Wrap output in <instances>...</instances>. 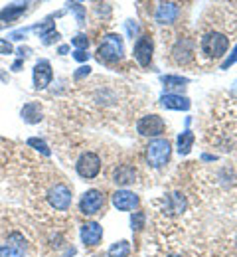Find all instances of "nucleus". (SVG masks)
I'll list each match as a JSON object with an SVG mask.
<instances>
[{"mask_svg": "<svg viewBox=\"0 0 237 257\" xmlns=\"http://www.w3.org/2000/svg\"><path fill=\"white\" fill-rule=\"evenodd\" d=\"M160 103L162 107L172 109V111H188L190 109V99L184 95H178V93H166V95L160 97Z\"/></svg>", "mask_w": 237, "mask_h": 257, "instance_id": "obj_16", "label": "nucleus"}, {"mask_svg": "<svg viewBox=\"0 0 237 257\" xmlns=\"http://www.w3.org/2000/svg\"><path fill=\"white\" fill-rule=\"evenodd\" d=\"M20 115H22V119L26 121V123H30V125H34V123H40L42 121V107H40V103H26L24 107H22V111H20Z\"/></svg>", "mask_w": 237, "mask_h": 257, "instance_id": "obj_17", "label": "nucleus"}, {"mask_svg": "<svg viewBox=\"0 0 237 257\" xmlns=\"http://www.w3.org/2000/svg\"><path fill=\"white\" fill-rule=\"evenodd\" d=\"M54 77V71H52V65L48 60H40L34 65V87L36 89H46L50 85Z\"/></svg>", "mask_w": 237, "mask_h": 257, "instance_id": "obj_12", "label": "nucleus"}, {"mask_svg": "<svg viewBox=\"0 0 237 257\" xmlns=\"http://www.w3.org/2000/svg\"><path fill=\"white\" fill-rule=\"evenodd\" d=\"M28 147H34L36 151H40L42 155H46V157H50L52 155V151H50V147L42 141V139H36V137H32V139H28Z\"/></svg>", "mask_w": 237, "mask_h": 257, "instance_id": "obj_24", "label": "nucleus"}, {"mask_svg": "<svg viewBox=\"0 0 237 257\" xmlns=\"http://www.w3.org/2000/svg\"><path fill=\"white\" fill-rule=\"evenodd\" d=\"M73 58H75L77 62H85V60L89 58V54H85V50H77V52L73 54Z\"/></svg>", "mask_w": 237, "mask_h": 257, "instance_id": "obj_32", "label": "nucleus"}, {"mask_svg": "<svg viewBox=\"0 0 237 257\" xmlns=\"http://www.w3.org/2000/svg\"><path fill=\"white\" fill-rule=\"evenodd\" d=\"M48 200H50L52 208H56V210H68L69 206H71V200H73L71 188H69L68 184H56L48 192Z\"/></svg>", "mask_w": 237, "mask_h": 257, "instance_id": "obj_7", "label": "nucleus"}, {"mask_svg": "<svg viewBox=\"0 0 237 257\" xmlns=\"http://www.w3.org/2000/svg\"><path fill=\"white\" fill-rule=\"evenodd\" d=\"M235 62H237V46H235V48H233V52L229 54V58H227V60H225V62L221 64V69H227L229 65H233V64H235Z\"/></svg>", "mask_w": 237, "mask_h": 257, "instance_id": "obj_28", "label": "nucleus"}, {"mask_svg": "<svg viewBox=\"0 0 237 257\" xmlns=\"http://www.w3.org/2000/svg\"><path fill=\"white\" fill-rule=\"evenodd\" d=\"M22 12H26V4H12V6H8V8H4V10L0 12V20L12 22V20H16Z\"/></svg>", "mask_w": 237, "mask_h": 257, "instance_id": "obj_23", "label": "nucleus"}, {"mask_svg": "<svg viewBox=\"0 0 237 257\" xmlns=\"http://www.w3.org/2000/svg\"><path fill=\"white\" fill-rule=\"evenodd\" d=\"M89 73H91V67H89V65H81V67L73 73V77H75V79H81V77H85V75H89Z\"/></svg>", "mask_w": 237, "mask_h": 257, "instance_id": "obj_29", "label": "nucleus"}, {"mask_svg": "<svg viewBox=\"0 0 237 257\" xmlns=\"http://www.w3.org/2000/svg\"><path fill=\"white\" fill-rule=\"evenodd\" d=\"M194 141H196L194 133H192V131H184V133L178 137V153L186 157V155L192 151V147H194Z\"/></svg>", "mask_w": 237, "mask_h": 257, "instance_id": "obj_19", "label": "nucleus"}, {"mask_svg": "<svg viewBox=\"0 0 237 257\" xmlns=\"http://www.w3.org/2000/svg\"><path fill=\"white\" fill-rule=\"evenodd\" d=\"M20 67H22V60H18L16 64L12 65V69H14V71H20Z\"/></svg>", "mask_w": 237, "mask_h": 257, "instance_id": "obj_34", "label": "nucleus"}, {"mask_svg": "<svg viewBox=\"0 0 237 257\" xmlns=\"http://www.w3.org/2000/svg\"><path fill=\"white\" fill-rule=\"evenodd\" d=\"M144 222H146L144 212H135V214H133V218H131V225H133V229H136V231L144 227Z\"/></svg>", "mask_w": 237, "mask_h": 257, "instance_id": "obj_25", "label": "nucleus"}, {"mask_svg": "<svg viewBox=\"0 0 237 257\" xmlns=\"http://www.w3.org/2000/svg\"><path fill=\"white\" fill-rule=\"evenodd\" d=\"M103 206H105V194L101 190H95V188L87 190V192L81 196V200H79V212L83 216H95V214H99Z\"/></svg>", "mask_w": 237, "mask_h": 257, "instance_id": "obj_5", "label": "nucleus"}, {"mask_svg": "<svg viewBox=\"0 0 237 257\" xmlns=\"http://www.w3.org/2000/svg\"><path fill=\"white\" fill-rule=\"evenodd\" d=\"M160 81L164 83L166 89H184L188 85V79L180 77V75H162Z\"/></svg>", "mask_w": 237, "mask_h": 257, "instance_id": "obj_22", "label": "nucleus"}, {"mask_svg": "<svg viewBox=\"0 0 237 257\" xmlns=\"http://www.w3.org/2000/svg\"><path fill=\"white\" fill-rule=\"evenodd\" d=\"M0 54L6 56V54H12V44L8 40H2L0 38Z\"/></svg>", "mask_w": 237, "mask_h": 257, "instance_id": "obj_30", "label": "nucleus"}, {"mask_svg": "<svg viewBox=\"0 0 237 257\" xmlns=\"http://www.w3.org/2000/svg\"><path fill=\"white\" fill-rule=\"evenodd\" d=\"M103 239V227L97 222H87L81 225V241L89 247L97 245Z\"/></svg>", "mask_w": 237, "mask_h": 257, "instance_id": "obj_14", "label": "nucleus"}, {"mask_svg": "<svg viewBox=\"0 0 237 257\" xmlns=\"http://www.w3.org/2000/svg\"><path fill=\"white\" fill-rule=\"evenodd\" d=\"M172 58L176 64H190L192 58H194V46H192V40L190 38H180L176 42V46L172 48Z\"/></svg>", "mask_w": 237, "mask_h": 257, "instance_id": "obj_10", "label": "nucleus"}, {"mask_svg": "<svg viewBox=\"0 0 237 257\" xmlns=\"http://www.w3.org/2000/svg\"><path fill=\"white\" fill-rule=\"evenodd\" d=\"M71 44H73L77 50H87V46H89V38H87L85 34H77V36L71 40Z\"/></svg>", "mask_w": 237, "mask_h": 257, "instance_id": "obj_26", "label": "nucleus"}, {"mask_svg": "<svg viewBox=\"0 0 237 257\" xmlns=\"http://www.w3.org/2000/svg\"><path fill=\"white\" fill-rule=\"evenodd\" d=\"M36 32L40 34V38L44 40V44H52L54 40L60 38V34L56 32V28H54L52 22H48V24H44V26H36Z\"/></svg>", "mask_w": 237, "mask_h": 257, "instance_id": "obj_20", "label": "nucleus"}, {"mask_svg": "<svg viewBox=\"0 0 237 257\" xmlns=\"http://www.w3.org/2000/svg\"><path fill=\"white\" fill-rule=\"evenodd\" d=\"M75 170H77V174L81 178H87V180L95 178L101 172V159H99V155H95V153H83L79 157L77 164H75Z\"/></svg>", "mask_w": 237, "mask_h": 257, "instance_id": "obj_4", "label": "nucleus"}, {"mask_svg": "<svg viewBox=\"0 0 237 257\" xmlns=\"http://www.w3.org/2000/svg\"><path fill=\"white\" fill-rule=\"evenodd\" d=\"M166 210H168L170 214H182L186 210V198L180 192L170 194L168 198H166Z\"/></svg>", "mask_w": 237, "mask_h": 257, "instance_id": "obj_18", "label": "nucleus"}, {"mask_svg": "<svg viewBox=\"0 0 237 257\" xmlns=\"http://www.w3.org/2000/svg\"><path fill=\"white\" fill-rule=\"evenodd\" d=\"M26 239L20 233H12L4 245H0V257H24Z\"/></svg>", "mask_w": 237, "mask_h": 257, "instance_id": "obj_9", "label": "nucleus"}, {"mask_svg": "<svg viewBox=\"0 0 237 257\" xmlns=\"http://www.w3.org/2000/svg\"><path fill=\"white\" fill-rule=\"evenodd\" d=\"M131 255V243L127 239H121L109 247V257H129Z\"/></svg>", "mask_w": 237, "mask_h": 257, "instance_id": "obj_21", "label": "nucleus"}, {"mask_svg": "<svg viewBox=\"0 0 237 257\" xmlns=\"http://www.w3.org/2000/svg\"><path fill=\"white\" fill-rule=\"evenodd\" d=\"M172 147L166 139H154L146 147V161L152 168H162L170 161Z\"/></svg>", "mask_w": 237, "mask_h": 257, "instance_id": "obj_2", "label": "nucleus"}, {"mask_svg": "<svg viewBox=\"0 0 237 257\" xmlns=\"http://www.w3.org/2000/svg\"><path fill=\"white\" fill-rule=\"evenodd\" d=\"M152 52H154V44H152V38L150 36H140L135 44V60L138 62V65L146 67L152 62Z\"/></svg>", "mask_w": 237, "mask_h": 257, "instance_id": "obj_8", "label": "nucleus"}, {"mask_svg": "<svg viewBox=\"0 0 237 257\" xmlns=\"http://www.w3.org/2000/svg\"><path fill=\"white\" fill-rule=\"evenodd\" d=\"M200 46L207 58H221L229 48V38L221 32H207L202 38Z\"/></svg>", "mask_w": 237, "mask_h": 257, "instance_id": "obj_3", "label": "nucleus"}, {"mask_svg": "<svg viewBox=\"0 0 237 257\" xmlns=\"http://www.w3.org/2000/svg\"><path fill=\"white\" fill-rule=\"evenodd\" d=\"M178 16H180V4L176 2H160L154 14L158 24H174Z\"/></svg>", "mask_w": 237, "mask_h": 257, "instance_id": "obj_11", "label": "nucleus"}, {"mask_svg": "<svg viewBox=\"0 0 237 257\" xmlns=\"http://www.w3.org/2000/svg\"><path fill=\"white\" fill-rule=\"evenodd\" d=\"M125 54V44H123V38L117 36V34H109L105 36L103 44L97 50V58L99 62H107V64H115L123 58Z\"/></svg>", "mask_w": 237, "mask_h": 257, "instance_id": "obj_1", "label": "nucleus"}, {"mask_svg": "<svg viewBox=\"0 0 237 257\" xmlns=\"http://www.w3.org/2000/svg\"><path fill=\"white\" fill-rule=\"evenodd\" d=\"M166 128V123L162 117L158 115H146V117H140L138 123H136V131L142 135V137H158L162 135Z\"/></svg>", "mask_w": 237, "mask_h": 257, "instance_id": "obj_6", "label": "nucleus"}, {"mask_svg": "<svg viewBox=\"0 0 237 257\" xmlns=\"http://www.w3.org/2000/svg\"><path fill=\"white\" fill-rule=\"evenodd\" d=\"M170 257H178V255H170Z\"/></svg>", "mask_w": 237, "mask_h": 257, "instance_id": "obj_36", "label": "nucleus"}, {"mask_svg": "<svg viewBox=\"0 0 237 257\" xmlns=\"http://www.w3.org/2000/svg\"><path fill=\"white\" fill-rule=\"evenodd\" d=\"M136 180V168L131 164H121L113 170V182L119 186H129Z\"/></svg>", "mask_w": 237, "mask_h": 257, "instance_id": "obj_15", "label": "nucleus"}, {"mask_svg": "<svg viewBox=\"0 0 237 257\" xmlns=\"http://www.w3.org/2000/svg\"><path fill=\"white\" fill-rule=\"evenodd\" d=\"M68 52H69L68 46H62V48H60V54H68Z\"/></svg>", "mask_w": 237, "mask_h": 257, "instance_id": "obj_35", "label": "nucleus"}, {"mask_svg": "<svg viewBox=\"0 0 237 257\" xmlns=\"http://www.w3.org/2000/svg\"><path fill=\"white\" fill-rule=\"evenodd\" d=\"M69 8L77 14V22H79V24H85V22H83V20H85V18H83V6L75 2V4H69Z\"/></svg>", "mask_w": 237, "mask_h": 257, "instance_id": "obj_27", "label": "nucleus"}, {"mask_svg": "<svg viewBox=\"0 0 237 257\" xmlns=\"http://www.w3.org/2000/svg\"><path fill=\"white\" fill-rule=\"evenodd\" d=\"M127 30H129V36H131V38H135V34L138 32V24H136L135 20H129V22H127Z\"/></svg>", "mask_w": 237, "mask_h": 257, "instance_id": "obj_31", "label": "nucleus"}, {"mask_svg": "<svg viewBox=\"0 0 237 257\" xmlns=\"http://www.w3.org/2000/svg\"><path fill=\"white\" fill-rule=\"evenodd\" d=\"M113 206L121 212H129V210H135L138 206V196L131 190H117L113 194Z\"/></svg>", "mask_w": 237, "mask_h": 257, "instance_id": "obj_13", "label": "nucleus"}, {"mask_svg": "<svg viewBox=\"0 0 237 257\" xmlns=\"http://www.w3.org/2000/svg\"><path fill=\"white\" fill-rule=\"evenodd\" d=\"M18 54H20V56H28V54H30V50H28V48H20V50H18Z\"/></svg>", "mask_w": 237, "mask_h": 257, "instance_id": "obj_33", "label": "nucleus"}]
</instances>
